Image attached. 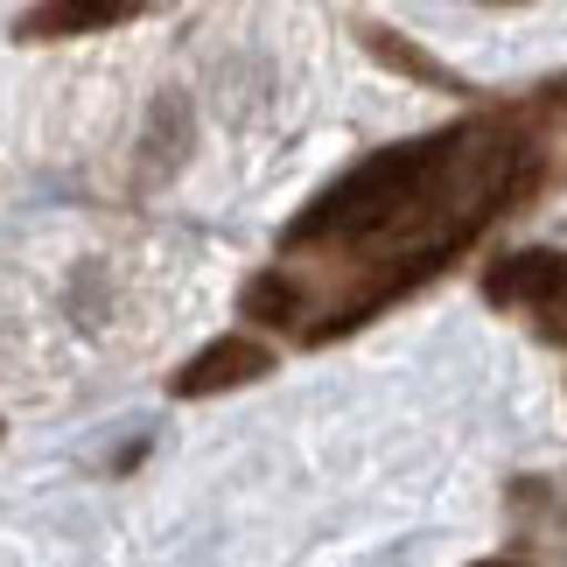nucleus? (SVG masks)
Segmentation results:
<instances>
[{"instance_id": "1", "label": "nucleus", "mask_w": 567, "mask_h": 567, "mask_svg": "<svg viewBox=\"0 0 567 567\" xmlns=\"http://www.w3.org/2000/svg\"><path fill=\"white\" fill-rule=\"evenodd\" d=\"M526 183V141L505 120L491 126H449L427 141H400L364 155L358 168L316 196L309 210L280 231L288 252H364V246H392L379 259V274H364L351 295L330 309L309 343H337L343 330L372 322L392 295L421 288L427 274H442L476 231L505 210V196Z\"/></svg>"}, {"instance_id": "3", "label": "nucleus", "mask_w": 567, "mask_h": 567, "mask_svg": "<svg viewBox=\"0 0 567 567\" xmlns=\"http://www.w3.org/2000/svg\"><path fill=\"white\" fill-rule=\"evenodd\" d=\"M274 372V351L267 343H252V337H217L204 343L176 379H168V392L176 400H210V392H231V385H252V379H267Z\"/></svg>"}, {"instance_id": "7", "label": "nucleus", "mask_w": 567, "mask_h": 567, "mask_svg": "<svg viewBox=\"0 0 567 567\" xmlns=\"http://www.w3.org/2000/svg\"><path fill=\"white\" fill-rule=\"evenodd\" d=\"M476 567H518V560H476Z\"/></svg>"}, {"instance_id": "6", "label": "nucleus", "mask_w": 567, "mask_h": 567, "mask_svg": "<svg viewBox=\"0 0 567 567\" xmlns=\"http://www.w3.org/2000/svg\"><path fill=\"white\" fill-rule=\"evenodd\" d=\"M301 309H309V295H301L295 274L267 267L259 280H246V316H252V322H295Z\"/></svg>"}, {"instance_id": "4", "label": "nucleus", "mask_w": 567, "mask_h": 567, "mask_svg": "<svg viewBox=\"0 0 567 567\" xmlns=\"http://www.w3.org/2000/svg\"><path fill=\"white\" fill-rule=\"evenodd\" d=\"M141 8H126V0H105V8H29L14 21L21 42H56V35H99V29H120V21H134Z\"/></svg>"}, {"instance_id": "2", "label": "nucleus", "mask_w": 567, "mask_h": 567, "mask_svg": "<svg viewBox=\"0 0 567 567\" xmlns=\"http://www.w3.org/2000/svg\"><path fill=\"white\" fill-rule=\"evenodd\" d=\"M484 295L526 309L547 343H567V252H512L484 274Z\"/></svg>"}, {"instance_id": "5", "label": "nucleus", "mask_w": 567, "mask_h": 567, "mask_svg": "<svg viewBox=\"0 0 567 567\" xmlns=\"http://www.w3.org/2000/svg\"><path fill=\"white\" fill-rule=\"evenodd\" d=\"M364 50H372V56H385V63H392V71H406V78H421V84H442V92H470V84H463V78H455V71H449V63H434L427 50H413V42H400V35H392V29H379V21H372V29H364Z\"/></svg>"}]
</instances>
